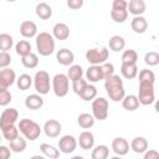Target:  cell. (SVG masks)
Instances as JSON below:
<instances>
[{
	"label": "cell",
	"mask_w": 159,
	"mask_h": 159,
	"mask_svg": "<svg viewBox=\"0 0 159 159\" xmlns=\"http://www.w3.org/2000/svg\"><path fill=\"white\" fill-rule=\"evenodd\" d=\"M120 73L127 80H133L138 75V66L137 63H122Z\"/></svg>",
	"instance_id": "d4e9b609"
},
{
	"label": "cell",
	"mask_w": 159,
	"mask_h": 159,
	"mask_svg": "<svg viewBox=\"0 0 159 159\" xmlns=\"http://www.w3.org/2000/svg\"><path fill=\"white\" fill-rule=\"evenodd\" d=\"M51 88L56 97H65L70 91V80L65 73H57L51 80Z\"/></svg>",
	"instance_id": "277c9868"
},
{
	"label": "cell",
	"mask_w": 159,
	"mask_h": 159,
	"mask_svg": "<svg viewBox=\"0 0 159 159\" xmlns=\"http://www.w3.org/2000/svg\"><path fill=\"white\" fill-rule=\"evenodd\" d=\"M94 117L89 113H81L78 117H77V123L81 128L83 129H89L94 125Z\"/></svg>",
	"instance_id": "f1b7e54d"
},
{
	"label": "cell",
	"mask_w": 159,
	"mask_h": 159,
	"mask_svg": "<svg viewBox=\"0 0 159 159\" xmlns=\"http://www.w3.org/2000/svg\"><path fill=\"white\" fill-rule=\"evenodd\" d=\"M109 48L114 52H120L123 51V48L125 47V40L123 36H119V35H114L109 39Z\"/></svg>",
	"instance_id": "83f0119b"
},
{
	"label": "cell",
	"mask_w": 159,
	"mask_h": 159,
	"mask_svg": "<svg viewBox=\"0 0 159 159\" xmlns=\"http://www.w3.org/2000/svg\"><path fill=\"white\" fill-rule=\"evenodd\" d=\"M99 68H101V73H102V77H103V80H106V78H108L109 76H112V75H114V66H113V63H111V62H103V63H101L99 65Z\"/></svg>",
	"instance_id": "b9f144b4"
},
{
	"label": "cell",
	"mask_w": 159,
	"mask_h": 159,
	"mask_svg": "<svg viewBox=\"0 0 159 159\" xmlns=\"http://www.w3.org/2000/svg\"><path fill=\"white\" fill-rule=\"evenodd\" d=\"M35 37H36V40H35L36 41V50L41 56L47 57L51 53H53L56 43H55V37L50 32L43 31V32L37 34Z\"/></svg>",
	"instance_id": "7a4b0ae2"
},
{
	"label": "cell",
	"mask_w": 159,
	"mask_h": 159,
	"mask_svg": "<svg viewBox=\"0 0 159 159\" xmlns=\"http://www.w3.org/2000/svg\"><path fill=\"white\" fill-rule=\"evenodd\" d=\"M52 36L55 37V40L65 41L70 36V27L65 22H57L52 27Z\"/></svg>",
	"instance_id": "9a60e30c"
},
{
	"label": "cell",
	"mask_w": 159,
	"mask_h": 159,
	"mask_svg": "<svg viewBox=\"0 0 159 159\" xmlns=\"http://www.w3.org/2000/svg\"><path fill=\"white\" fill-rule=\"evenodd\" d=\"M32 83H34V78L27 73H22L16 78V86L21 91H27L32 86Z\"/></svg>",
	"instance_id": "f546056e"
},
{
	"label": "cell",
	"mask_w": 159,
	"mask_h": 159,
	"mask_svg": "<svg viewBox=\"0 0 159 159\" xmlns=\"http://www.w3.org/2000/svg\"><path fill=\"white\" fill-rule=\"evenodd\" d=\"M10 63H11V55L9 53V51H0V70L9 67Z\"/></svg>",
	"instance_id": "ee69618b"
},
{
	"label": "cell",
	"mask_w": 159,
	"mask_h": 159,
	"mask_svg": "<svg viewBox=\"0 0 159 159\" xmlns=\"http://www.w3.org/2000/svg\"><path fill=\"white\" fill-rule=\"evenodd\" d=\"M138 53L135 50H124L122 53V63H137Z\"/></svg>",
	"instance_id": "74e56055"
},
{
	"label": "cell",
	"mask_w": 159,
	"mask_h": 159,
	"mask_svg": "<svg viewBox=\"0 0 159 159\" xmlns=\"http://www.w3.org/2000/svg\"><path fill=\"white\" fill-rule=\"evenodd\" d=\"M25 106L29 109L32 111H37L43 106V98L41 94L39 93H34V94H29L25 98Z\"/></svg>",
	"instance_id": "d6986e66"
},
{
	"label": "cell",
	"mask_w": 159,
	"mask_h": 159,
	"mask_svg": "<svg viewBox=\"0 0 159 159\" xmlns=\"http://www.w3.org/2000/svg\"><path fill=\"white\" fill-rule=\"evenodd\" d=\"M40 150L45 157H47L50 159H56V158L60 157V150L56 147H53L48 143H42L40 145Z\"/></svg>",
	"instance_id": "4dcf8cb0"
},
{
	"label": "cell",
	"mask_w": 159,
	"mask_h": 159,
	"mask_svg": "<svg viewBox=\"0 0 159 159\" xmlns=\"http://www.w3.org/2000/svg\"><path fill=\"white\" fill-rule=\"evenodd\" d=\"M108 155H109V148L104 144H99L92 148V153H91L92 159H106L108 158Z\"/></svg>",
	"instance_id": "1f68e13d"
},
{
	"label": "cell",
	"mask_w": 159,
	"mask_h": 159,
	"mask_svg": "<svg viewBox=\"0 0 159 159\" xmlns=\"http://www.w3.org/2000/svg\"><path fill=\"white\" fill-rule=\"evenodd\" d=\"M5 1H7V2H15L16 0H5Z\"/></svg>",
	"instance_id": "f907efd6"
},
{
	"label": "cell",
	"mask_w": 159,
	"mask_h": 159,
	"mask_svg": "<svg viewBox=\"0 0 159 159\" xmlns=\"http://www.w3.org/2000/svg\"><path fill=\"white\" fill-rule=\"evenodd\" d=\"M148 147H149L148 140L144 137H135V138H133L132 142H130V145H129V148L134 153H137V154H143L148 149Z\"/></svg>",
	"instance_id": "44dd1931"
},
{
	"label": "cell",
	"mask_w": 159,
	"mask_h": 159,
	"mask_svg": "<svg viewBox=\"0 0 159 159\" xmlns=\"http://www.w3.org/2000/svg\"><path fill=\"white\" fill-rule=\"evenodd\" d=\"M144 63L149 67H154V66H158L159 63V53L155 52V51H149L145 53L144 56Z\"/></svg>",
	"instance_id": "f35d334b"
},
{
	"label": "cell",
	"mask_w": 159,
	"mask_h": 159,
	"mask_svg": "<svg viewBox=\"0 0 159 159\" xmlns=\"http://www.w3.org/2000/svg\"><path fill=\"white\" fill-rule=\"evenodd\" d=\"M14 46V39L9 34H0V51H9Z\"/></svg>",
	"instance_id": "8d00e7d4"
},
{
	"label": "cell",
	"mask_w": 159,
	"mask_h": 159,
	"mask_svg": "<svg viewBox=\"0 0 159 159\" xmlns=\"http://www.w3.org/2000/svg\"><path fill=\"white\" fill-rule=\"evenodd\" d=\"M109 103L104 97H96L92 99V116L97 120H104L108 117Z\"/></svg>",
	"instance_id": "52a82bcc"
},
{
	"label": "cell",
	"mask_w": 159,
	"mask_h": 159,
	"mask_svg": "<svg viewBox=\"0 0 159 159\" xmlns=\"http://www.w3.org/2000/svg\"><path fill=\"white\" fill-rule=\"evenodd\" d=\"M1 133H2V137H4L6 140H9V142L20 135L19 128H17L16 125H11V127H9V128H5V129L1 130Z\"/></svg>",
	"instance_id": "60d3db41"
},
{
	"label": "cell",
	"mask_w": 159,
	"mask_h": 159,
	"mask_svg": "<svg viewBox=\"0 0 159 159\" xmlns=\"http://www.w3.org/2000/svg\"><path fill=\"white\" fill-rule=\"evenodd\" d=\"M20 34L25 39H32L37 35V25L31 20L22 21L20 25Z\"/></svg>",
	"instance_id": "5bb4252c"
},
{
	"label": "cell",
	"mask_w": 159,
	"mask_h": 159,
	"mask_svg": "<svg viewBox=\"0 0 159 159\" xmlns=\"http://www.w3.org/2000/svg\"><path fill=\"white\" fill-rule=\"evenodd\" d=\"M0 142H1V135H0Z\"/></svg>",
	"instance_id": "816d5d0a"
},
{
	"label": "cell",
	"mask_w": 159,
	"mask_h": 159,
	"mask_svg": "<svg viewBox=\"0 0 159 159\" xmlns=\"http://www.w3.org/2000/svg\"><path fill=\"white\" fill-rule=\"evenodd\" d=\"M68 71H67V77L71 82L81 78L83 76V68L80 66V65H71L68 66Z\"/></svg>",
	"instance_id": "d590c367"
},
{
	"label": "cell",
	"mask_w": 159,
	"mask_h": 159,
	"mask_svg": "<svg viewBox=\"0 0 159 159\" xmlns=\"http://www.w3.org/2000/svg\"><path fill=\"white\" fill-rule=\"evenodd\" d=\"M56 60L62 66H71L75 61V53L68 48H61L56 53Z\"/></svg>",
	"instance_id": "2e32d148"
},
{
	"label": "cell",
	"mask_w": 159,
	"mask_h": 159,
	"mask_svg": "<svg viewBox=\"0 0 159 159\" xmlns=\"http://www.w3.org/2000/svg\"><path fill=\"white\" fill-rule=\"evenodd\" d=\"M17 128H19V132L30 142H34L36 140L40 134H41V127L32 119H29V118H24L19 122L17 124Z\"/></svg>",
	"instance_id": "3957f363"
},
{
	"label": "cell",
	"mask_w": 159,
	"mask_h": 159,
	"mask_svg": "<svg viewBox=\"0 0 159 159\" xmlns=\"http://www.w3.org/2000/svg\"><path fill=\"white\" fill-rule=\"evenodd\" d=\"M42 129H43V133H45L47 137H50V138H56V137L60 135V133H61V130H62V125H61V123H60L58 120H56V119H48V120L45 122Z\"/></svg>",
	"instance_id": "7c38bea8"
},
{
	"label": "cell",
	"mask_w": 159,
	"mask_h": 159,
	"mask_svg": "<svg viewBox=\"0 0 159 159\" xmlns=\"http://www.w3.org/2000/svg\"><path fill=\"white\" fill-rule=\"evenodd\" d=\"M15 51H16V53H17L20 57L26 56V55H29L30 52H32V51H31V45H30V42H29L27 40H20V41L15 45Z\"/></svg>",
	"instance_id": "836d02e7"
},
{
	"label": "cell",
	"mask_w": 159,
	"mask_h": 159,
	"mask_svg": "<svg viewBox=\"0 0 159 159\" xmlns=\"http://www.w3.org/2000/svg\"><path fill=\"white\" fill-rule=\"evenodd\" d=\"M19 119V112L16 108H6L0 116V130L15 125Z\"/></svg>",
	"instance_id": "9c48e42d"
},
{
	"label": "cell",
	"mask_w": 159,
	"mask_h": 159,
	"mask_svg": "<svg viewBox=\"0 0 159 159\" xmlns=\"http://www.w3.org/2000/svg\"><path fill=\"white\" fill-rule=\"evenodd\" d=\"M78 96H80L83 101H86V102L92 101V99H94V98L97 97V88H96L94 84H92V83H87V84L84 86V88L80 92Z\"/></svg>",
	"instance_id": "4316f807"
},
{
	"label": "cell",
	"mask_w": 159,
	"mask_h": 159,
	"mask_svg": "<svg viewBox=\"0 0 159 159\" xmlns=\"http://www.w3.org/2000/svg\"><path fill=\"white\" fill-rule=\"evenodd\" d=\"M76 148H77V139L73 135L66 134V135L60 138V140H58V150H60V153L71 154V153H73L76 150Z\"/></svg>",
	"instance_id": "30bf717a"
},
{
	"label": "cell",
	"mask_w": 159,
	"mask_h": 159,
	"mask_svg": "<svg viewBox=\"0 0 159 159\" xmlns=\"http://www.w3.org/2000/svg\"><path fill=\"white\" fill-rule=\"evenodd\" d=\"M104 89L113 102H119L125 96V89L122 78L118 75H112L104 80Z\"/></svg>",
	"instance_id": "6da1fadb"
},
{
	"label": "cell",
	"mask_w": 159,
	"mask_h": 159,
	"mask_svg": "<svg viewBox=\"0 0 159 159\" xmlns=\"http://www.w3.org/2000/svg\"><path fill=\"white\" fill-rule=\"evenodd\" d=\"M9 143H10V144H9V148H10V150L14 152V153H22V152L26 149V147H27L26 138H25V137H20V135L16 137L15 139L10 140Z\"/></svg>",
	"instance_id": "484cf974"
},
{
	"label": "cell",
	"mask_w": 159,
	"mask_h": 159,
	"mask_svg": "<svg viewBox=\"0 0 159 159\" xmlns=\"http://www.w3.org/2000/svg\"><path fill=\"white\" fill-rule=\"evenodd\" d=\"M129 1H130V0H129Z\"/></svg>",
	"instance_id": "f5cc1de1"
},
{
	"label": "cell",
	"mask_w": 159,
	"mask_h": 159,
	"mask_svg": "<svg viewBox=\"0 0 159 159\" xmlns=\"http://www.w3.org/2000/svg\"><path fill=\"white\" fill-rule=\"evenodd\" d=\"M66 4L71 10H78L83 6V0H67Z\"/></svg>",
	"instance_id": "bcb514c9"
},
{
	"label": "cell",
	"mask_w": 159,
	"mask_h": 159,
	"mask_svg": "<svg viewBox=\"0 0 159 159\" xmlns=\"http://www.w3.org/2000/svg\"><path fill=\"white\" fill-rule=\"evenodd\" d=\"M138 101L143 106H149L155 101V92H154V83L149 82H139L138 89Z\"/></svg>",
	"instance_id": "5b68a950"
},
{
	"label": "cell",
	"mask_w": 159,
	"mask_h": 159,
	"mask_svg": "<svg viewBox=\"0 0 159 159\" xmlns=\"http://www.w3.org/2000/svg\"><path fill=\"white\" fill-rule=\"evenodd\" d=\"M112 150L114 152V154H117L119 157L127 155L129 152V143L127 142L125 138L117 137L112 140Z\"/></svg>",
	"instance_id": "4fadbf2b"
},
{
	"label": "cell",
	"mask_w": 159,
	"mask_h": 159,
	"mask_svg": "<svg viewBox=\"0 0 159 159\" xmlns=\"http://www.w3.org/2000/svg\"><path fill=\"white\" fill-rule=\"evenodd\" d=\"M16 82V73L14 70L5 67L0 70V91L9 89L10 86H12Z\"/></svg>",
	"instance_id": "8fae6325"
},
{
	"label": "cell",
	"mask_w": 159,
	"mask_h": 159,
	"mask_svg": "<svg viewBox=\"0 0 159 159\" xmlns=\"http://www.w3.org/2000/svg\"><path fill=\"white\" fill-rule=\"evenodd\" d=\"M122 106H123L124 109H127L129 112H133V111H135V109L139 108L140 103H139L138 97L135 94H127L122 99Z\"/></svg>",
	"instance_id": "603a6c76"
},
{
	"label": "cell",
	"mask_w": 159,
	"mask_h": 159,
	"mask_svg": "<svg viewBox=\"0 0 159 159\" xmlns=\"http://www.w3.org/2000/svg\"><path fill=\"white\" fill-rule=\"evenodd\" d=\"M11 157V150L6 145L0 144V159H9Z\"/></svg>",
	"instance_id": "c3c4849f"
},
{
	"label": "cell",
	"mask_w": 159,
	"mask_h": 159,
	"mask_svg": "<svg viewBox=\"0 0 159 159\" xmlns=\"http://www.w3.org/2000/svg\"><path fill=\"white\" fill-rule=\"evenodd\" d=\"M77 143L80 144V147L83 150H89V149H92L94 147V135L89 130H83L80 134Z\"/></svg>",
	"instance_id": "e0dca14e"
},
{
	"label": "cell",
	"mask_w": 159,
	"mask_h": 159,
	"mask_svg": "<svg viewBox=\"0 0 159 159\" xmlns=\"http://www.w3.org/2000/svg\"><path fill=\"white\" fill-rule=\"evenodd\" d=\"M86 60L91 65H101L108 60L109 51L107 47H93L86 51Z\"/></svg>",
	"instance_id": "ba28073f"
},
{
	"label": "cell",
	"mask_w": 159,
	"mask_h": 159,
	"mask_svg": "<svg viewBox=\"0 0 159 159\" xmlns=\"http://www.w3.org/2000/svg\"><path fill=\"white\" fill-rule=\"evenodd\" d=\"M35 12L41 20H48L52 16V7L47 2H39L35 7Z\"/></svg>",
	"instance_id": "cb8c5ba5"
},
{
	"label": "cell",
	"mask_w": 159,
	"mask_h": 159,
	"mask_svg": "<svg viewBox=\"0 0 159 159\" xmlns=\"http://www.w3.org/2000/svg\"><path fill=\"white\" fill-rule=\"evenodd\" d=\"M34 86L39 94H47L51 89V78L46 71H37L34 76Z\"/></svg>",
	"instance_id": "8992f818"
},
{
	"label": "cell",
	"mask_w": 159,
	"mask_h": 159,
	"mask_svg": "<svg viewBox=\"0 0 159 159\" xmlns=\"http://www.w3.org/2000/svg\"><path fill=\"white\" fill-rule=\"evenodd\" d=\"M87 83H88L87 80H83L82 77L78 78V80H76V81H73V82H72V89H73V92H75L76 94H80V92L84 88V86H86Z\"/></svg>",
	"instance_id": "f6af8a7d"
},
{
	"label": "cell",
	"mask_w": 159,
	"mask_h": 159,
	"mask_svg": "<svg viewBox=\"0 0 159 159\" xmlns=\"http://www.w3.org/2000/svg\"><path fill=\"white\" fill-rule=\"evenodd\" d=\"M11 101H12V94H11V92L9 89L0 91V106L1 107L7 106Z\"/></svg>",
	"instance_id": "7bdbcfd3"
},
{
	"label": "cell",
	"mask_w": 159,
	"mask_h": 159,
	"mask_svg": "<svg viewBox=\"0 0 159 159\" xmlns=\"http://www.w3.org/2000/svg\"><path fill=\"white\" fill-rule=\"evenodd\" d=\"M139 82H149V83H155V75L152 70L144 68L139 72Z\"/></svg>",
	"instance_id": "ab89813d"
},
{
	"label": "cell",
	"mask_w": 159,
	"mask_h": 159,
	"mask_svg": "<svg viewBox=\"0 0 159 159\" xmlns=\"http://www.w3.org/2000/svg\"><path fill=\"white\" fill-rule=\"evenodd\" d=\"M127 10L134 16L143 15L147 10V4L144 0H130L129 4L127 5Z\"/></svg>",
	"instance_id": "ffe728a7"
},
{
	"label": "cell",
	"mask_w": 159,
	"mask_h": 159,
	"mask_svg": "<svg viewBox=\"0 0 159 159\" xmlns=\"http://www.w3.org/2000/svg\"><path fill=\"white\" fill-rule=\"evenodd\" d=\"M86 80L89 83H96V82H99L101 80H103L99 65H91L87 68V71H86Z\"/></svg>",
	"instance_id": "7402d4cb"
},
{
	"label": "cell",
	"mask_w": 159,
	"mask_h": 159,
	"mask_svg": "<svg viewBox=\"0 0 159 159\" xmlns=\"http://www.w3.org/2000/svg\"><path fill=\"white\" fill-rule=\"evenodd\" d=\"M130 27L135 34H144L147 31V29H148V21L142 15L134 16L132 19V21H130Z\"/></svg>",
	"instance_id": "ac0fdd59"
},
{
	"label": "cell",
	"mask_w": 159,
	"mask_h": 159,
	"mask_svg": "<svg viewBox=\"0 0 159 159\" xmlns=\"http://www.w3.org/2000/svg\"><path fill=\"white\" fill-rule=\"evenodd\" d=\"M21 63L25 68H30V70L36 68L39 65V56L34 52H30L29 55L21 57Z\"/></svg>",
	"instance_id": "d6a6232c"
},
{
	"label": "cell",
	"mask_w": 159,
	"mask_h": 159,
	"mask_svg": "<svg viewBox=\"0 0 159 159\" xmlns=\"http://www.w3.org/2000/svg\"><path fill=\"white\" fill-rule=\"evenodd\" d=\"M128 2L125 0H113L112 2V9H117V10H122V9H127Z\"/></svg>",
	"instance_id": "681fc988"
},
{
	"label": "cell",
	"mask_w": 159,
	"mask_h": 159,
	"mask_svg": "<svg viewBox=\"0 0 159 159\" xmlns=\"http://www.w3.org/2000/svg\"><path fill=\"white\" fill-rule=\"evenodd\" d=\"M144 159H158L159 158V153L155 149H147L143 153Z\"/></svg>",
	"instance_id": "7dc6e473"
},
{
	"label": "cell",
	"mask_w": 159,
	"mask_h": 159,
	"mask_svg": "<svg viewBox=\"0 0 159 159\" xmlns=\"http://www.w3.org/2000/svg\"><path fill=\"white\" fill-rule=\"evenodd\" d=\"M128 10L127 9H122V10H117V9H112L111 10V17L114 22L117 24H122L128 19Z\"/></svg>",
	"instance_id": "e575fe53"
}]
</instances>
